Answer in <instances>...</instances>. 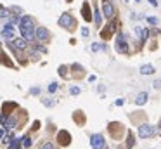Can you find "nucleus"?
I'll return each mask as SVG.
<instances>
[{
    "label": "nucleus",
    "mask_w": 161,
    "mask_h": 149,
    "mask_svg": "<svg viewBox=\"0 0 161 149\" xmlns=\"http://www.w3.org/2000/svg\"><path fill=\"white\" fill-rule=\"evenodd\" d=\"M59 26H62V28H66V30H71L73 26H75V17L69 14V12H64L61 17H59Z\"/></svg>",
    "instance_id": "f257e3e1"
},
{
    "label": "nucleus",
    "mask_w": 161,
    "mask_h": 149,
    "mask_svg": "<svg viewBox=\"0 0 161 149\" xmlns=\"http://www.w3.org/2000/svg\"><path fill=\"white\" fill-rule=\"evenodd\" d=\"M116 50L120 54H127L128 52V45H127V40H125V35L123 33H120L116 36Z\"/></svg>",
    "instance_id": "f03ea898"
},
{
    "label": "nucleus",
    "mask_w": 161,
    "mask_h": 149,
    "mask_svg": "<svg viewBox=\"0 0 161 149\" xmlns=\"http://www.w3.org/2000/svg\"><path fill=\"white\" fill-rule=\"evenodd\" d=\"M31 28H35L33 17H31V16H23V17L19 19V30H31Z\"/></svg>",
    "instance_id": "7ed1b4c3"
},
{
    "label": "nucleus",
    "mask_w": 161,
    "mask_h": 149,
    "mask_svg": "<svg viewBox=\"0 0 161 149\" xmlns=\"http://www.w3.org/2000/svg\"><path fill=\"white\" fill-rule=\"evenodd\" d=\"M35 38H36L38 42H47V40L50 38V35H49V30H47V28H43V26H40V28H35Z\"/></svg>",
    "instance_id": "20e7f679"
},
{
    "label": "nucleus",
    "mask_w": 161,
    "mask_h": 149,
    "mask_svg": "<svg viewBox=\"0 0 161 149\" xmlns=\"http://www.w3.org/2000/svg\"><path fill=\"white\" fill-rule=\"evenodd\" d=\"M102 14H104L106 19H113V17H114V5H113L111 2H104V5H102Z\"/></svg>",
    "instance_id": "39448f33"
},
{
    "label": "nucleus",
    "mask_w": 161,
    "mask_h": 149,
    "mask_svg": "<svg viewBox=\"0 0 161 149\" xmlns=\"http://www.w3.org/2000/svg\"><path fill=\"white\" fill-rule=\"evenodd\" d=\"M154 134V127H151L149 123L147 125H140L139 127V135L142 137V139H147V137H151Z\"/></svg>",
    "instance_id": "423d86ee"
},
{
    "label": "nucleus",
    "mask_w": 161,
    "mask_h": 149,
    "mask_svg": "<svg viewBox=\"0 0 161 149\" xmlns=\"http://www.w3.org/2000/svg\"><path fill=\"white\" fill-rule=\"evenodd\" d=\"M90 146H92V149H102L104 148V137H102L101 134L92 135V139H90Z\"/></svg>",
    "instance_id": "0eeeda50"
},
{
    "label": "nucleus",
    "mask_w": 161,
    "mask_h": 149,
    "mask_svg": "<svg viewBox=\"0 0 161 149\" xmlns=\"http://www.w3.org/2000/svg\"><path fill=\"white\" fill-rule=\"evenodd\" d=\"M10 47L17 52V50H24L26 47H28V42L24 40V38H14L12 40V43H10Z\"/></svg>",
    "instance_id": "6e6552de"
},
{
    "label": "nucleus",
    "mask_w": 161,
    "mask_h": 149,
    "mask_svg": "<svg viewBox=\"0 0 161 149\" xmlns=\"http://www.w3.org/2000/svg\"><path fill=\"white\" fill-rule=\"evenodd\" d=\"M57 141H59V144H62V146H69V142H71V135H69V132L61 130V132L57 134Z\"/></svg>",
    "instance_id": "1a4fd4ad"
},
{
    "label": "nucleus",
    "mask_w": 161,
    "mask_h": 149,
    "mask_svg": "<svg viewBox=\"0 0 161 149\" xmlns=\"http://www.w3.org/2000/svg\"><path fill=\"white\" fill-rule=\"evenodd\" d=\"M2 35H3V38H7V40H12V35H14V24H5L3 26V30H2Z\"/></svg>",
    "instance_id": "9d476101"
},
{
    "label": "nucleus",
    "mask_w": 161,
    "mask_h": 149,
    "mask_svg": "<svg viewBox=\"0 0 161 149\" xmlns=\"http://www.w3.org/2000/svg\"><path fill=\"white\" fill-rule=\"evenodd\" d=\"M82 14H83V19H85V21H92V14H90V5H88V2L83 3V7H82Z\"/></svg>",
    "instance_id": "9b49d317"
},
{
    "label": "nucleus",
    "mask_w": 161,
    "mask_h": 149,
    "mask_svg": "<svg viewBox=\"0 0 161 149\" xmlns=\"http://www.w3.org/2000/svg\"><path fill=\"white\" fill-rule=\"evenodd\" d=\"M21 35H23V38L26 42H31L35 38V28H31V30H21Z\"/></svg>",
    "instance_id": "f8f14e48"
},
{
    "label": "nucleus",
    "mask_w": 161,
    "mask_h": 149,
    "mask_svg": "<svg viewBox=\"0 0 161 149\" xmlns=\"http://www.w3.org/2000/svg\"><path fill=\"white\" fill-rule=\"evenodd\" d=\"M147 99H149L147 92H140V94L137 95V99H135V104H137V106H144V104L147 102Z\"/></svg>",
    "instance_id": "ddd939ff"
},
{
    "label": "nucleus",
    "mask_w": 161,
    "mask_h": 149,
    "mask_svg": "<svg viewBox=\"0 0 161 149\" xmlns=\"http://www.w3.org/2000/svg\"><path fill=\"white\" fill-rule=\"evenodd\" d=\"M140 73H142V75H153V73H154V66L144 64V66H140Z\"/></svg>",
    "instance_id": "4468645a"
},
{
    "label": "nucleus",
    "mask_w": 161,
    "mask_h": 149,
    "mask_svg": "<svg viewBox=\"0 0 161 149\" xmlns=\"http://www.w3.org/2000/svg\"><path fill=\"white\" fill-rule=\"evenodd\" d=\"M94 21H95V26H101V23H102V16H101V12H99L97 7L94 10Z\"/></svg>",
    "instance_id": "2eb2a0df"
},
{
    "label": "nucleus",
    "mask_w": 161,
    "mask_h": 149,
    "mask_svg": "<svg viewBox=\"0 0 161 149\" xmlns=\"http://www.w3.org/2000/svg\"><path fill=\"white\" fill-rule=\"evenodd\" d=\"M16 123H17L16 116H10V118L5 122V125H3V127H7V128H14V127H16Z\"/></svg>",
    "instance_id": "dca6fc26"
},
{
    "label": "nucleus",
    "mask_w": 161,
    "mask_h": 149,
    "mask_svg": "<svg viewBox=\"0 0 161 149\" xmlns=\"http://www.w3.org/2000/svg\"><path fill=\"white\" fill-rule=\"evenodd\" d=\"M0 62H3L5 66H9V68H12V62H10V61L7 59V56H5V54H3L2 50H0Z\"/></svg>",
    "instance_id": "f3484780"
},
{
    "label": "nucleus",
    "mask_w": 161,
    "mask_h": 149,
    "mask_svg": "<svg viewBox=\"0 0 161 149\" xmlns=\"http://www.w3.org/2000/svg\"><path fill=\"white\" fill-rule=\"evenodd\" d=\"M139 35H140V40H142V42H146V40L149 38V30H144V28H140Z\"/></svg>",
    "instance_id": "a211bd4d"
},
{
    "label": "nucleus",
    "mask_w": 161,
    "mask_h": 149,
    "mask_svg": "<svg viewBox=\"0 0 161 149\" xmlns=\"http://www.w3.org/2000/svg\"><path fill=\"white\" fill-rule=\"evenodd\" d=\"M21 144V139H12V142L9 144V149H17Z\"/></svg>",
    "instance_id": "6ab92c4d"
},
{
    "label": "nucleus",
    "mask_w": 161,
    "mask_h": 149,
    "mask_svg": "<svg viewBox=\"0 0 161 149\" xmlns=\"http://www.w3.org/2000/svg\"><path fill=\"white\" fill-rule=\"evenodd\" d=\"M21 141H23V146H24V148H31V144H33L31 137H24V139H21Z\"/></svg>",
    "instance_id": "aec40b11"
},
{
    "label": "nucleus",
    "mask_w": 161,
    "mask_h": 149,
    "mask_svg": "<svg viewBox=\"0 0 161 149\" xmlns=\"http://www.w3.org/2000/svg\"><path fill=\"white\" fill-rule=\"evenodd\" d=\"M9 16H10V10L2 7V9H0V19H2V17H9Z\"/></svg>",
    "instance_id": "412c9836"
},
{
    "label": "nucleus",
    "mask_w": 161,
    "mask_h": 149,
    "mask_svg": "<svg viewBox=\"0 0 161 149\" xmlns=\"http://www.w3.org/2000/svg\"><path fill=\"white\" fill-rule=\"evenodd\" d=\"M59 75L61 76H66L68 75V68L66 66H59Z\"/></svg>",
    "instance_id": "4be33fe9"
},
{
    "label": "nucleus",
    "mask_w": 161,
    "mask_h": 149,
    "mask_svg": "<svg viewBox=\"0 0 161 149\" xmlns=\"http://www.w3.org/2000/svg\"><path fill=\"white\" fill-rule=\"evenodd\" d=\"M55 90H57V83H55V82H52V83L49 85V92H50V94H54Z\"/></svg>",
    "instance_id": "5701e85b"
},
{
    "label": "nucleus",
    "mask_w": 161,
    "mask_h": 149,
    "mask_svg": "<svg viewBox=\"0 0 161 149\" xmlns=\"http://www.w3.org/2000/svg\"><path fill=\"white\" fill-rule=\"evenodd\" d=\"M9 10H10V12H16V14H21V12H23V10H21V7H17V5H12Z\"/></svg>",
    "instance_id": "b1692460"
},
{
    "label": "nucleus",
    "mask_w": 161,
    "mask_h": 149,
    "mask_svg": "<svg viewBox=\"0 0 161 149\" xmlns=\"http://www.w3.org/2000/svg\"><path fill=\"white\" fill-rule=\"evenodd\" d=\"M132 144H134V135H132V134H128V142H127V146H128V149L132 148Z\"/></svg>",
    "instance_id": "393cba45"
},
{
    "label": "nucleus",
    "mask_w": 161,
    "mask_h": 149,
    "mask_svg": "<svg viewBox=\"0 0 161 149\" xmlns=\"http://www.w3.org/2000/svg\"><path fill=\"white\" fill-rule=\"evenodd\" d=\"M69 92H71L73 95H78V94H80V89H78V87H71V90H69Z\"/></svg>",
    "instance_id": "a878e982"
},
{
    "label": "nucleus",
    "mask_w": 161,
    "mask_h": 149,
    "mask_svg": "<svg viewBox=\"0 0 161 149\" xmlns=\"http://www.w3.org/2000/svg\"><path fill=\"white\" fill-rule=\"evenodd\" d=\"M42 149H54V144H52V142H45V144L42 146Z\"/></svg>",
    "instance_id": "bb28decb"
},
{
    "label": "nucleus",
    "mask_w": 161,
    "mask_h": 149,
    "mask_svg": "<svg viewBox=\"0 0 161 149\" xmlns=\"http://www.w3.org/2000/svg\"><path fill=\"white\" fill-rule=\"evenodd\" d=\"M147 23H151V24H156V23H158V17H147Z\"/></svg>",
    "instance_id": "cd10ccee"
},
{
    "label": "nucleus",
    "mask_w": 161,
    "mask_h": 149,
    "mask_svg": "<svg viewBox=\"0 0 161 149\" xmlns=\"http://www.w3.org/2000/svg\"><path fill=\"white\" fill-rule=\"evenodd\" d=\"M88 33H90L88 28H82V35H83V36H88Z\"/></svg>",
    "instance_id": "c85d7f7f"
},
{
    "label": "nucleus",
    "mask_w": 161,
    "mask_h": 149,
    "mask_svg": "<svg viewBox=\"0 0 161 149\" xmlns=\"http://www.w3.org/2000/svg\"><path fill=\"white\" fill-rule=\"evenodd\" d=\"M5 122H7V115H2V116H0V123L5 125Z\"/></svg>",
    "instance_id": "c756f323"
},
{
    "label": "nucleus",
    "mask_w": 161,
    "mask_h": 149,
    "mask_svg": "<svg viewBox=\"0 0 161 149\" xmlns=\"http://www.w3.org/2000/svg\"><path fill=\"white\" fill-rule=\"evenodd\" d=\"M147 2H149L153 7H158V0H147Z\"/></svg>",
    "instance_id": "7c9ffc66"
},
{
    "label": "nucleus",
    "mask_w": 161,
    "mask_h": 149,
    "mask_svg": "<svg viewBox=\"0 0 161 149\" xmlns=\"http://www.w3.org/2000/svg\"><path fill=\"white\" fill-rule=\"evenodd\" d=\"M45 106H54V101H43Z\"/></svg>",
    "instance_id": "2f4dec72"
},
{
    "label": "nucleus",
    "mask_w": 161,
    "mask_h": 149,
    "mask_svg": "<svg viewBox=\"0 0 161 149\" xmlns=\"http://www.w3.org/2000/svg\"><path fill=\"white\" fill-rule=\"evenodd\" d=\"M31 94H35V95L40 94V89H31Z\"/></svg>",
    "instance_id": "473e14b6"
},
{
    "label": "nucleus",
    "mask_w": 161,
    "mask_h": 149,
    "mask_svg": "<svg viewBox=\"0 0 161 149\" xmlns=\"http://www.w3.org/2000/svg\"><path fill=\"white\" fill-rule=\"evenodd\" d=\"M123 102H125L123 99H118V101H116V106H123Z\"/></svg>",
    "instance_id": "72a5a7b5"
},
{
    "label": "nucleus",
    "mask_w": 161,
    "mask_h": 149,
    "mask_svg": "<svg viewBox=\"0 0 161 149\" xmlns=\"http://www.w3.org/2000/svg\"><path fill=\"white\" fill-rule=\"evenodd\" d=\"M154 87H156V89H160V87H161V82H160V80H158V82H154Z\"/></svg>",
    "instance_id": "f704fd0d"
},
{
    "label": "nucleus",
    "mask_w": 161,
    "mask_h": 149,
    "mask_svg": "<svg viewBox=\"0 0 161 149\" xmlns=\"http://www.w3.org/2000/svg\"><path fill=\"white\" fill-rule=\"evenodd\" d=\"M3 135H5V130H0V141L3 139Z\"/></svg>",
    "instance_id": "c9c22d12"
},
{
    "label": "nucleus",
    "mask_w": 161,
    "mask_h": 149,
    "mask_svg": "<svg viewBox=\"0 0 161 149\" xmlns=\"http://www.w3.org/2000/svg\"><path fill=\"white\" fill-rule=\"evenodd\" d=\"M135 2H140V0H135Z\"/></svg>",
    "instance_id": "e433bc0d"
},
{
    "label": "nucleus",
    "mask_w": 161,
    "mask_h": 149,
    "mask_svg": "<svg viewBox=\"0 0 161 149\" xmlns=\"http://www.w3.org/2000/svg\"><path fill=\"white\" fill-rule=\"evenodd\" d=\"M0 9H2V5H0Z\"/></svg>",
    "instance_id": "4c0bfd02"
},
{
    "label": "nucleus",
    "mask_w": 161,
    "mask_h": 149,
    "mask_svg": "<svg viewBox=\"0 0 161 149\" xmlns=\"http://www.w3.org/2000/svg\"><path fill=\"white\" fill-rule=\"evenodd\" d=\"M17 149H21V148H17Z\"/></svg>",
    "instance_id": "58836bf2"
}]
</instances>
